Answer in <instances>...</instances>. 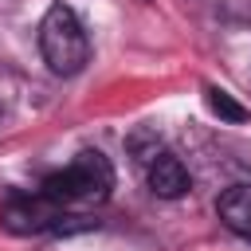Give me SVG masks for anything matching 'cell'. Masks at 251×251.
Here are the masks:
<instances>
[{
    "mask_svg": "<svg viewBox=\"0 0 251 251\" xmlns=\"http://www.w3.org/2000/svg\"><path fill=\"white\" fill-rule=\"evenodd\" d=\"M114 188V165L106 161V153L98 149H82L67 169L51 173L43 180V196L59 208L71 204H102Z\"/></svg>",
    "mask_w": 251,
    "mask_h": 251,
    "instance_id": "1",
    "label": "cell"
},
{
    "mask_svg": "<svg viewBox=\"0 0 251 251\" xmlns=\"http://www.w3.org/2000/svg\"><path fill=\"white\" fill-rule=\"evenodd\" d=\"M39 51H43V63L63 78H71L86 67L90 39H86V27H82V20L75 16L71 4H51L47 8L43 24H39Z\"/></svg>",
    "mask_w": 251,
    "mask_h": 251,
    "instance_id": "2",
    "label": "cell"
},
{
    "mask_svg": "<svg viewBox=\"0 0 251 251\" xmlns=\"http://www.w3.org/2000/svg\"><path fill=\"white\" fill-rule=\"evenodd\" d=\"M59 220H63V208L51 204L43 192L39 196H8L0 204V224L12 235H43V231H55Z\"/></svg>",
    "mask_w": 251,
    "mask_h": 251,
    "instance_id": "3",
    "label": "cell"
},
{
    "mask_svg": "<svg viewBox=\"0 0 251 251\" xmlns=\"http://www.w3.org/2000/svg\"><path fill=\"white\" fill-rule=\"evenodd\" d=\"M145 180H149L153 196H161V200H180V196L192 188L188 169H184L180 157H173V153H161V157L145 169Z\"/></svg>",
    "mask_w": 251,
    "mask_h": 251,
    "instance_id": "4",
    "label": "cell"
},
{
    "mask_svg": "<svg viewBox=\"0 0 251 251\" xmlns=\"http://www.w3.org/2000/svg\"><path fill=\"white\" fill-rule=\"evenodd\" d=\"M216 212H220V220H224L227 231H235L239 239L251 243V184H231L216 200Z\"/></svg>",
    "mask_w": 251,
    "mask_h": 251,
    "instance_id": "5",
    "label": "cell"
},
{
    "mask_svg": "<svg viewBox=\"0 0 251 251\" xmlns=\"http://www.w3.org/2000/svg\"><path fill=\"white\" fill-rule=\"evenodd\" d=\"M204 98H208V110H212L220 122H235V126H239V122H247V118H251V110H247L243 102H235L227 90H220V86H208V90H204Z\"/></svg>",
    "mask_w": 251,
    "mask_h": 251,
    "instance_id": "6",
    "label": "cell"
},
{
    "mask_svg": "<svg viewBox=\"0 0 251 251\" xmlns=\"http://www.w3.org/2000/svg\"><path fill=\"white\" fill-rule=\"evenodd\" d=\"M126 149H129V153H133V161H137V165H145V169L165 153V149H161V137H157L153 129H133V133L126 137Z\"/></svg>",
    "mask_w": 251,
    "mask_h": 251,
    "instance_id": "7",
    "label": "cell"
}]
</instances>
